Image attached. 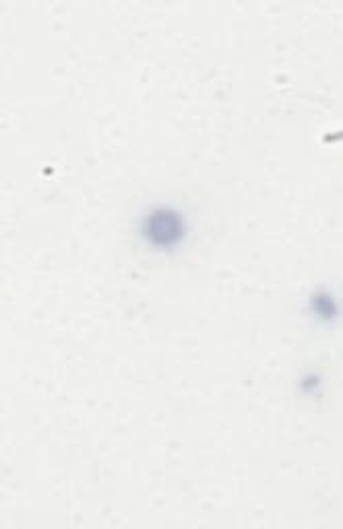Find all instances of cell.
I'll use <instances>...</instances> for the list:
<instances>
[{
	"label": "cell",
	"instance_id": "cell-1",
	"mask_svg": "<svg viewBox=\"0 0 343 529\" xmlns=\"http://www.w3.org/2000/svg\"><path fill=\"white\" fill-rule=\"evenodd\" d=\"M182 232H184L182 217L178 215V211L170 207H160L151 211L143 224L145 238L155 246L176 244L182 238Z\"/></svg>",
	"mask_w": 343,
	"mask_h": 529
}]
</instances>
